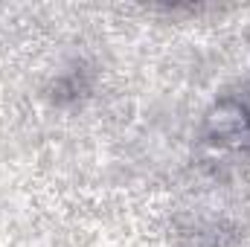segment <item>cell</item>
<instances>
[{"mask_svg": "<svg viewBox=\"0 0 250 247\" xmlns=\"http://www.w3.org/2000/svg\"><path fill=\"white\" fill-rule=\"evenodd\" d=\"M207 137L221 148H250V111L239 102H221L207 120Z\"/></svg>", "mask_w": 250, "mask_h": 247, "instance_id": "obj_1", "label": "cell"}]
</instances>
